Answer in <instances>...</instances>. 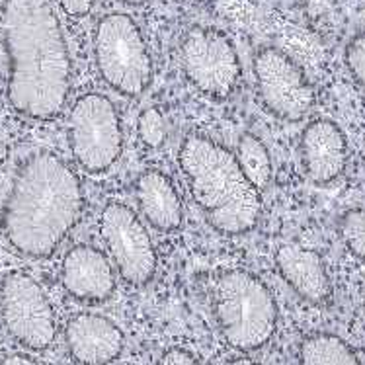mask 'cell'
Segmentation results:
<instances>
[{
  "label": "cell",
  "mask_w": 365,
  "mask_h": 365,
  "mask_svg": "<svg viewBox=\"0 0 365 365\" xmlns=\"http://www.w3.org/2000/svg\"><path fill=\"white\" fill-rule=\"evenodd\" d=\"M0 39L8 61L10 108L26 120H55L71 92V57L55 2L4 0Z\"/></svg>",
  "instance_id": "obj_1"
},
{
  "label": "cell",
  "mask_w": 365,
  "mask_h": 365,
  "mask_svg": "<svg viewBox=\"0 0 365 365\" xmlns=\"http://www.w3.org/2000/svg\"><path fill=\"white\" fill-rule=\"evenodd\" d=\"M84 209L76 172L59 155L38 150L16 170L0 213V229L16 252L34 260L55 254Z\"/></svg>",
  "instance_id": "obj_2"
},
{
  "label": "cell",
  "mask_w": 365,
  "mask_h": 365,
  "mask_svg": "<svg viewBox=\"0 0 365 365\" xmlns=\"http://www.w3.org/2000/svg\"><path fill=\"white\" fill-rule=\"evenodd\" d=\"M178 163L190 194L215 231L231 237L252 231L260 219L262 197L235 153L209 137L190 135L180 147Z\"/></svg>",
  "instance_id": "obj_3"
},
{
  "label": "cell",
  "mask_w": 365,
  "mask_h": 365,
  "mask_svg": "<svg viewBox=\"0 0 365 365\" xmlns=\"http://www.w3.org/2000/svg\"><path fill=\"white\" fill-rule=\"evenodd\" d=\"M213 311L225 342L239 351H256L277 330V303L260 277L231 269L213 285Z\"/></svg>",
  "instance_id": "obj_4"
},
{
  "label": "cell",
  "mask_w": 365,
  "mask_h": 365,
  "mask_svg": "<svg viewBox=\"0 0 365 365\" xmlns=\"http://www.w3.org/2000/svg\"><path fill=\"white\" fill-rule=\"evenodd\" d=\"M94 59L104 82L127 98L141 96L153 81V59L131 16L113 12L94 30Z\"/></svg>",
  "instance_id": "obj_5"
},
{
  "label": "cell",
  "mask_w": 365,
  "mask_h": 365,
  "mask_svg": "<svg viewBox=\"0 0 365 365\" xmlns=\"http://www.w3.org/2000/svg\"><path fill=\"white\" fill-rule=\"evenodd\" d=\"M68 147L86 172L100 174L118 163L123 150L120 113L104 94H84L76 100L67 121Z\"/></svg>",
  "instance_id": "obj_6"
},
{
  "label": "cell",
  "mask_w": 365,
  "mask_h": 365,
  "mask_svg": "<svg viewBox=\"0 0 365 365\" xmlns=\"http://www.w3.org/2000/svg\"><path fill=\"white\" fill-rule=\"evenodd\" d=\"M0 319L8 334L28 350H47L55 342L57 321L51 301L24 272H10L0 279Z\"/></svg>",
  "instance_id": "obj_7"
},
{
  "label": "cell",
  "mask_w": 365,
  "mask_h": 365,
  "mask_svg": "<svg viewBox=\"0 0 365 365\" xmlns=\"http://www.w3.org/2000/svg\"><path fill=\"white\" fill-rule=\"evenodd\" d=\"M180 67L187 82L202 94L225 100L240 82L239 53L227 34L213 28H194L180 45Z\"/></svg>",
  "instance_id": "obj_8"
},
{
  "label": "cell",
  "mask_w": 365,
  "mask_h": 365,
  "mask_svg": "<svg viewBox=\"0 0 365 365\" xmlns=\"http://www.w3.org/2000/svg\"><path fill=\"white\" fill-rule=\"evenodd\" d=\"M262 104L284 121H301L317 104L313 84L303 68L277 47H262L252 63Z\"/></svg>",
  "instance_id": "obj_9"
},
{
  "label": "cell",
  "mask_w": 365,
  "mask_h": 365,
  "mask_svg": "<svg viewBox=\"0 0 365 365\" xmlns=\"http://www.w3.org/2000/svg\"><path fill=\"white\" fill-rule=\"evenodd\" d=\"M100 235L123 282L147 285L157 272V252L147 227L133 209L112 202L102 209Z\"/></svg>",
  "instance_id": "obj_10"
},
{
  "label": "cell",
  "mask_w": 365,
  "mask_h": 365,
  "mask_svg": "<svg viewBox=\"0 0 365 365\" xmlns=\"http://www.w3.org/2000/svg\"><path fill=\"white\" fill-rule=\"evenodd\" d=\"M299 155L307 178L317 186H328L346 172L350 157L348 139L342 127L332 120H313L301 133Z\"/></svg>",
  "instance_id": "obj_11"
},
{
  "label": "cell",
  "mask_w": 365,
  "mask_h": 365,
  "mask_svg": "<svg viewBox=\"0 0 365 365\" xmlns=\"http://www.w3.org/2000/svg\"><path fill=\"white\" fill-rule=\"evenodd\" d=\"M61 284L81 303H102L112 297L118 279L112 264L96 246H73L61 262Z\"/></svg>",
  "instance_id": "obj_12"
},
{
  "label": "cell",
  "mask_w": 365,
  "mask_h": 365,
  "mask_svg": "<svg viewBox=\"0 0 365 365\" xmlns=\"http://www.w3.org/2000/svg\"><path fill=\"white\" fill-rule=\"evenodd\" d=\"M65 342L81 365H108L120 358L125 338L120 327L96 313H78L67 322Z\"/></svg>",
  "instance_id": "obj_13"
},
{
  "label": "cell",
  "mask_w": 365,
  "mask_h": 365,
  "mask_svg": "<svg viewBox=\"0 0 365 365\" xmlns=\"http://www.w3.org/2000/svg\"><path fill=\"white\" fill-rule=\"evenodd\" d=\"M276 268L284 282L311 305H327L332 297V282L319 252L301 245H282L276 252Z\"/></svg>",
  "instance_id": "obj_14"
},
{
  "label": "cell",
  "mask_w": 365,
  "mask_h": 365,
  "mask_svg": "<svg viewBox=\"0 0 365 365\" xmlns=\"http://www.w3.org/2000/svg\"><path fill=\"white\" fill-rule=\"evenodd\" d=\"M135 197L145 221L160 232L178 231L184 203L172 180L160 170H145L135 182Z\"/></svg>",
  "instance_id": "obj_15"
},
{
  "label": "cell",
  "mask_w": 365,
  "mask_h": 365,
  "mask_svg": "<svg viewBox=\"0 0 365 365\" xmlns=\"http://www.w3.org/2000/svg\"><path fill=\"white\" fill-rule=\"evenodd\" d=\"M299 365H364L358 354L340 336L317 332L299 346Z\"/></svg>",
  "instance_id": "obj_16"
},
{
  "label": "cell",
  "mask_w": 365,
  "mask_h": 365,
  "mask_svg": "<svg viewBox=\"0 0 365 365\" xmlns=\"http://www.w3.org/2000/svg\"><path fill=\"white\" fill-rule=\"evenodd\" d=\"M235 157L239 160L248 182L262 194L269 186L272 176H274V164H272L268 147L254 135H242L237 145Z\"/></svg>",
  "instance_id": "obj_17"
},
{
  "label": "cell",
  "mask_w": 365,
  "mask_h": 365,
  "mask_svg": "<svg viewBox=\"0 0 365 365\" xmlns=\"http://www.w3.org/2000/svg\"><path fill=\"white\" fill-rule=\"evenodd\" d=\"M338 235L348 252L365 264V205L350 209L340 217Z\"/></svg>",
  "instance_id": "obj_18"
},
{
  "label": "cell",
  "mask_w": 365,
  "mask_h": 365,
  "mask_svg": "<svg viewBox=\"0 0 365 365\" xmlns=\"http://www.w3.org/2000/svg\"><path fill=\"white\" fill-rule=\"evenodd\" d=\"M137 131L141 141L149 147V149H158L166 139V123L164 118L160 115L158 110L149 108L139 115V123H137Z\"/></svg>",
  "instance_id": "obj_19"
},
{
  "label": "cell",
  "mask_w": 365,
  "mask_h": 365,
  "mask_svg": "<svg viewBox=\"0 0 365 365\" xmlns=\"http://www.w3.org/2000/svg\"><path fill=\"white\" fill-rule=\"evenodd\" d=\"M344 63L356 84L365 90V30L358 31L346 45Z\"/></svg>",
  "instance_id": "obj_20"
},
{
  "label": "cell",
  "mask_w": 365,
  "mask_h": 365,
  "mask_svg": "<svg viewBox=\"0 0 365 365\" xmlns=\"http://www.w3.org/2000/svg\"><path fill=\"white\" fill-rule=\"evenodd\" d=\"M158 365H200L194 354H190L184 348H170L163 354Z\"/></svg>",
  "instance_id": "obj_21"
},
{
  "label": "cell",
  "mask_w": 365,
  "mask_h": 365,
  "mask_svg": "<svg viewBox=\"0 0 365 365\" xmlns=\"http://www.w3.org/2000/svg\"><path fill=\"white\" fill-rule=\"evenodd\" d=\"M57 4L63 12H67L68 16H75V18H81V16H86L94 8L96 0H57Z\"/></svg>",
  "instance_id": "obj_22"
},
{
  "label": "cell",
  "mask_w": 365,
  "mask_h": 365,
  "mask_svg": "<svg viewBox=\"0 0 365 365\" xmlns=\"http://www.w3.org/2000/svg\"><path fill=\"white\" fill-rule=\"evenodd\" d=\"M0 365H47L30 354H10L0 359Z\"/></svg>",
  "instance_id": "obj_23"
},
{
  "label": "cell",
  "mask_w": 365,
  "mask_h": 365,
  "mask_svg": "<svg viewBox=\"0 0 365 365\" xmlns=\"http://www.w3.org/2000/svg\"><path fill=\"white\" fill-rule=\"evenodd\" d=\"M227 365H258L256 361H252L250 358H235L231 359Z\"/></svg>",
  "instance_id": "obj_24"
},
{
  "label": "cell",
  "mask_w": 365,
  "mask_h": 365,
  "mask_svg": "<svg viewBox=\"0 0 365 365\" xmlns=\"http://www.w3.org/2000/svg\"><path fill=\"white\" fill-rule=\"evenodd\" d=\"M120 2L127 4V6H141V4H145L147 0H120Z\"/></svg>",
  "instance_id": "obj_25"
},
{
  "label": "cell",
  "mask_w": 365,
  "mask_h": 365,
  "mask_svg": "<svg viewBox=\"0 0 365 365\" xmlns=\"http://www.w3.org/2000/svg\"><path fill=\"white\" fill-rule=\"evenodd\" d=\"M182 2H192V0H182Z\"/></svg>",
  "instance_id": "obj_26"
}]
</instances>
